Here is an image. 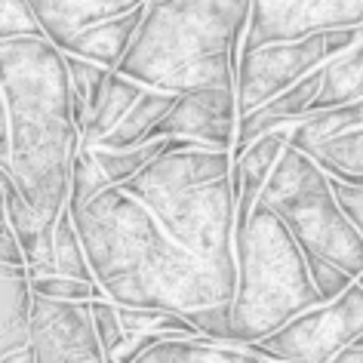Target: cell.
<instances>
[{
  "label": "cell",
  "mask_w": 363,
  "mask_h": 363,
  "mask_svg": "<svg viewBox=\"0 0 363 363\" xmlns=\"http://www.w3.org/2000/svg\"><path fill=\"white\" fill-rule=\"evenodd\" d=\"M357 126H363V96L351 105L333 108V111L308 114L302 123L293 126L289 145H293V148H305V145H311V142H323V139H330V135L357 130Z\"/></svg>",
  "instance_id": "obj_23"
},
{
  "label": "cell",
  "mask_w": 363,
  "mask_h": 363,
  "mask_svg": "<svg viewBox=\"0 0 363 363\" xmlns=\"http://www.w3.org/2000/svg\"><path fill=\"white\" fill-rule=\"evenodd\" d=\"M238 289L231 302V345H256L293 317L323 305L314 289L305 252L284 219L256 203L234 231Z\"/></svg>",
  "instance_id": "obj_5"
},
{
  "label": "cell",
  "mask_w": 363,
  "mask_h": 363,
  "mask_svg": "<svg viewBox=\"0 0 363 363\" xmlns=\"http://www.w3.org/2000/svg\"><path fill=\"white\" fill-rule=\"evenodd\" d=\"M363 28H345V31H320L305 40L289 43H265L256 50L240 52L238 65V111L250 114L252 108L271 102L280 93L302 84L308 74L320 71L326 62L342 56L348 47H354Z\"/></svg>",
  "instance_id": "obj_7"
},
{
  "label": "cell",
  "mask_w": 363,
  "mask_h": 363,
  "mask_svg": "<svg viewBox=\"0 0 363 363\" xmlns=\"http://www.w3.org/2000/svg\"><path fill=\"white\" fill-rule=\"evenodd\" d=\"M22 38L47 40L34 6L28 0H0V40H22Z\"/></svg>",
  "instance_id": "obj_26"
},
{
  "label": "cell",
  "mask_w": 363,
  "mask_h": 363,
  "mask_svg": "<svg viewBox=\"0 0 363 363\" xmlns=\"http://www.w3.org/2000/svg\"><path fill=\"white\" fill-rule=\"evenodd\" d=\"M176 93H163V89H145L142 99L133 105V111L123 117L121 126L105 135L102 142L96 145V148H135V145H145L151 139V130L157 126L163 117L169 114V108L176 105Z\"/></svg>",
  "instance_id": "obj_19"
},
{
  "label": "cell",
  "mask_w": 363,
  "mask_h": 363,
  "mask_svg": "<svg viewBox=\"0 0 363 363\" xmlns=\"http://www.w3.org/2000/svg\"><path fill=\"white\" fill-rule=\"evenodd\" d=\"M111 188V182L99 167L93 148H80L74 157V169H71V197H68V210H80L89 201H96L102 191Z\"/></svg>",
  "instance_id": "obj_24"
},
{
  "label": "cell",
  "mask_w": 363,
  "mask_h": 363,
  "mask_svg": "<svg viewBox=\"0 0 363 363\" xmlns=\"http://www.w3.org/2000/svg\"><path fill=\"white\" fill-rule=\"evenodd\" d=\"M259 203L271 206L293 231L298 247L335 262L357 280L363 274V238L342 213L330 176L305 151L286 145Z\"/></svg>",
  "instance_id": "obj_6"
},
{
  "label": "cell",
  "mask_w": 363,
  "mask_h": 363,
  "mask_svg": "<svg viewBox=\"0 0 363 363\" xmlns=\"http://www.w3.org/2000/svg\"><path fill=\"white\" fill-rule=\"evenodd\" d=\"M308 157H314L320 163V169L333 179H345V176H363V126L339 135H330L323 142H311L305 145Z\"/></svg>",
  "instance_id": "obj_20"
},
{
  "label": "cell",
  "mask_w": 363,
  "mask_h": 363,
  "mask_svg": "<svg viewBox=\"0 0 363 363\" xmlns=\"http://www.w3.org/2000/svg\"><path fill=\"white\" fill-rule=\"evenodd\" d=\"M333 191L339 197L342 213L351 219V225L360 231L363 238V176H345V179H333Z\"/></svg>",
  "instance_id": "obj_30"
},
{
  "label": "cell",
  "mask_w": 363,
  "mask_h": 363,
  "mask_svg": "<svg viewBox=\"0 0 363 363\" xmlns=\"http://www.w3.org/2000/svg\"><path fill=\"white\" fill-rule=\"evenodd\" d=\"M0 172L52 222L68 206L84 148L65 52L40 38L0 40Z\"/></svg>",
  "instance_id": "obj_2"
},
{
  "label": "cell",
  "mask_w": 363,
  "mask_h": 363,
  "mask_svg": "<svg viewBox=\"0 0 363 363\" xmlns=\"http://www.w3.org/2000/svg\"><path fill=\"white\" fill-rule=\"evenodd\" d=\"M238 89H191L179 93L169 114L151 130V139H194L213 151L238 145Z\"/></svg>",
  "instance_id": "obj_11"
},
{
  "label": "cell",
  "mask_w": 363,
  "mask_h": 363,
  "mask_svg": "<svg viewBox=\"0 0 363 363\" xmlns=\"http://www.w3.org/2000/svg\"><path fill=\"white\" fill-rule=\"evenodd\" d=\"M231 169V151L176 148L172 139L169 151H163L121 188L157 216L172 240H179L219 274L238 280V194Z\"/></svg>",
  "instance_id": "obj_4"
},
{
  "label": "cell",
  "mask_w": 363,
  "mask_h": 363,
  "mask_svg": "<svg viewBox=\"0 0 363 363\" xmlns=\"http://www.w3.org/2000/svg\"><path fill=\"white\" fill-rule=\"evenodd\" d=\"M145 89L148 86L135 84V80L121 74V71H111V77H108L102 96H99V102L93 105V111H89V123L84 130V145L86 148H96L105 135H111L117 126H121V121L133 111V105L142 99Z\"/></svg>",
  "instance_id": "obj_17"
},
{
  "label": "cell",
  "mask_w": 363,
  "mask_h": 363,
  "mask_svg": "<svg viewBox=\"0 0 363 363\" xmlns=\"http://www.w3.org/2000/svg\"><path fill=\"white\" fill-rule=\"evenodd\" d=\"M169 145H172V139H154V142L135 145V148H121V151H114V148H93V154H96L102 172L108 176V182H111V188H121L130 179L139 176L148 163L157 160L163 151H169Z\"/></svg>",
  "instance_id": "obj_22"
},
{
  "label": "cell",
  "mask_w": 363,
  "mask_h": 363,
  "mask_svg": "<svg viewBox=\"0 0 363 363\" xmlns=\"http://www.w3.org/2000/svg\"><path fill=\"white\" fill-rule=\"evenodd\" d=\"M305 262H308V271H311L314 289L320 293L323 302H335V298L345 296L354 286V277L345 268L335 265V262L320 259V256H314V252H305Z\"/></svg>",
  "instance_id": "obj_27"
},
{
  "label": "cell",
  "mask_w": 363,
  "mask_h": 363,
  "mask_svg": "<svg viewBox=\"0 0 363 363\" xmlns=\"http://www.w3.org/2000/svg\"><path fill=\"white\" fill-rule=\"evenodd\" d=\"M333 363H363V345H348L333 357Z\"/></svg>",
  "instance_id": "obj_32"
},
{
  "label": "cell",
  "mask_w": 363,
  "mask_h": 363,
  "mask_svg": "<svg viewBox=\"0 0 363 363\" xmlns=\"http://www.w3.org/2000/svg\"><path fill=\"white\" fill-rule=\"evenodd\" d=\"M354 345H363V335H360V339H357V342H354Z\"/></svg>",
  "instance_id": "obj_35"
},
{
  "label": "cell",
  "mask_w": 363,
  "mask_h": 363,
  "mask_svg": "<svg viewBox=\"0 0 363 363\" xmlns=\"http://www.w3.org/2000/svg\"><path fill=\"white\" fill-rule=\"evenodd\" d=\"M252 0H148L121 74L148 89H234Z\"/></svg>",
  "instance_id": "obj_3"
},
{
  "label": "cell",
  "mask_w": 363,
  "mask_h": 363,
  "mask_svg": "<svg viewBox=\"0 0 363 363\" xmlns=\"http://www.w3.org/2000/svg\"><path fill=\"white\" fill-rule=\"evenodd\" d=\"M89 308H93V323H96L99 342H102L105 360H108L126 339V330H123V320H121V305L105 296V298H93Z\"/></svg>",
  "instance_id": "obj_28"
},
{
  "label": "cell",
  "mask_w": 363,
  "mask_h": 363,
  "mask_svg": "<svg viewBox=\"0 0 363 363\" xmlns=\"http://www.w3.org/2000/svg\"><path fill=\"white\" fill-rule=\"evenodd\" d=\"M363 96V31L354 47H348L342 56L323 65V86L320 96L314 99L311 114L333 111V108L351 105Z\"/></svg>",
  "instance_id": "obj_18"
},
{
  "label": "cell",
  "mask_w": 363,
  "mask_h": 363,
  "mask_svg": "<svg viewBox=\"0 0 363 363\" xmlns=\"http://www.w3.org/2000/svg\"><path fill=\"white\" fill-rule=\"evenodd\" d=\"M34 289L28 265H0V354L31 345Z\"/></svg>",
  "instance_id": "obj_14"
},
{
  "label": "cell",
  "mask_w": 363,
  "mask_h": 363,
  "mask_svg": "<svg viewBox=\"0 0 363 363\" xmlns=\"http://www.w3.org/2000/svg\"><path fill=\"white\" fill-rule=\"evenodd\" d=\"M320 86H323V68L308 74L302 84H296L293 89L280 93L277 99L271 102L252 108L250 114H240V123H238V145H234V160L240 157L243 151L250 148L252 142H259L262 135L274 133V130H284V126H296L302 123L314 108V99L320 96Z\"/></svg>",
  "instance_id": "obj_12"
},
{
  "label": "cell",
  "mask_w": 363,
  "mask_h": 363,
  "mask_svg": "<svg viewBox=\"0 0 363 363\" xmlns=\"http://www.w3.org/2000/svg\"><path fill=\"white\" fill-rule=\"evenodd\" d=\"M0 363H38V357H34L31 345L22 351H10V354H0Z\"/></svg>",
  "instance_id": "obj_33"
},
{
  "label": "cell",
  "mask_w": 363,
  "mask_h": 363,
  "mask_svg": "<svg viewBox=\"0 0 363 363\" xmlns=\"http://www.w3.org/2000/svg\"><path fill=\"white\" fill-rule=\"evenodd\" d=\"M357 284H360V286H363V274H360V277H357Z\"/></svg>",
  "instance_id": "obj_34"
},
{
  "label": "cell",
  "mask_w": 363,
  "mask_h": 363,
  "mask_svg": "<svg viewBox=\"0 0 363 363\" xmlns=\"http://www.w3.org/2000/svg\"><path fill=\"white\" fill-rule=\"evenodd\" d=\"M34 296L56 298V302H93V298H105V289L99 284L80 277H62V274H47V277H31Z\"/></svg>",
  "instance_id": "obj_25"
},
{
  "label": "cell",
  "mask_w": 363,
  "mask_h": 363,
  "mask_svg": "<svg viewBox=\"0 0 363 363\" xmlns=\"http://www.w3.org/2000/svg\"><path fill=\"white\" fill-rule=\"evenodd\" d=\"M345 28H363V0H252L243 50Z\"/></svg>",
  "instance_id": "obj_9"
},
{
  "label": "cell",
  "mask_w": 363,
  "mask_h": 363,
  "mask_svg": "<svg viewBox=\"0 0 363 363\" xmlns=\"http://www.w3.org/2000/svg\"><path fill=\"white\" fill-rule=\"evenodd\" d=\"M28 4L38 13L47 40L65 50L86 28L117 19L123 13H133L135 6L148 4V0H28Z\"/></svg>",
  "instance_id": "obj_13"
},
{
  "label": "cell",
  "mask_w": 363,
  "mask_h": 363,
  "mask_svg": "<svg viewBox=\"0 0 363 363\" xmlns=\"http://www.w3.org/2000/svg\"><path fill=\"white\" fill-rule=\"evenodd\" d=\"M363 335V286H354L335 302H323L293 317L268 339L247 345L271 363H333L339 351Z\"/></svg>",
  "instance_id": "obj_8"
},
{
  "label": "cell",
  "mask_w": 363,
  "mask_h": 363,
  "mask_svg": "<svg viewBox=\"0 0 363 363\" xmlns=\"http://www.w3.org/2000/svg\"><path fill=\"white\" fill-rule=\"evenodd\" d=\"M135 363H271L259 357L247 345L210 342L203 335H176L169 342L154 345Z\"/></svg>",
  "instance_id": "obj_16"
},
{
  "label": "cell",
  "mask_w": 363,
  "mask_h": 363,
  "mask_svg": "<svg viewBox=\"0 0 363 363\" xmlns=\"http://www.w3.org/2000/svg\"><path fill=\"white\" fill-rule=\"evenodd\" d=\"M145 6L148 4L135 6L133 13H123V16H117V19L93 25V28H86L84 34H77L62 52L96 62V65H102L108 71H117L121 62L126 59V52H130L135 34H139V25L145 19Z\"/></svg>",
  "instance_id": "obj_15"
},
{
  "label": "cell",
  "mask_w": 363,
  "mask_h": 363,
  "mask_svg": "<svg viewBox=\"0 0 363 363\" xmlns=\"http://www.w3.org/2000/svg\"><path fill=\"white\" fill-rule=\"evenodd\" d=\"M185 317L194 323V330L201 333L203 339L231 345V302L194 308V311H188Z\"/></svg>",
  "instance_id": "obj_29"
},
{
  "label": "cell",
  "mask_w": 363,
  "mask_h": 363,
  "mask_svg": "<svg viewBox=\"0 0 363 363\" xmlns=\"http://www.w3.org/2000/svg\"><path fill=\"white\" fill-rule=\"evenodd\" d=\"M0 265H28L25 259V247L10 225H0Z\"/></svg>",
  "instance_id": "obj_31"
},
{
  "label": "cell",
  "mask_w": 363,
  "mask_h": 363,
  "mask_svg": "<svg viewBox=\"0 0 363 363\" xmlns=\"http://www.w3.org/2000/svg\"><path fill=\"white\" fill-rule=\"evenodd\" d=\"M47 274H62V277H80V280H89L96 284L93 277V268H89V259H86V250H84V240H80V231H77V222L71 210L65 206L56 222V238H52V256H50V265L40 277Z\"/></svg>",
  "instance_id": "obj_21"
},
{
  "label": "cell",
  "mask_w": 363,
  "mask_h": 363,
  "mask_svg": "<svg viewBox=\"0 0 363 363\" xmlns=\"http://www.w3.org/2000/svg\"><path fill=\"white\" fill-rule=\"evenodd\" d=\"M71 216L96 284L111 302L176 314L234 302L238 280L172 240L157 216L123 188H108Z\"/></svg>",
  "instance_id": "obj_1"
},
{
  "label": "cell",
  "mask_w": 363,
  "mask_h": 363,
  "mask_svg": "<svg viewBox=\"0 0 363 363\" xmlns=\"http://www.w3.org/2000/svg\"><path fill=\"white\" fill-rule=\"evenodd\" d=\"M31 351L38 363H105L89 302H56L34 296Z\"/></svg>",
  "instance_id": "obj_10"
}]
</instances>
